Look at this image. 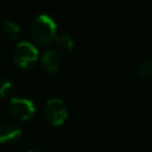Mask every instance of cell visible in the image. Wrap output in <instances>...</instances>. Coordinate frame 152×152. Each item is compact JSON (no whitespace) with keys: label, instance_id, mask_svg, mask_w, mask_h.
I'll use <instances>...</instances> for the list:
<instances>
[{"label":"cell","instance_id":"obj_1","mask_svg":"<svg viewBox=\"0 0 152 152\" xmlns=\"http://www.w3.org/2000/svg\"><path fill=\"white\" fill-rule=\"evenodd\" d=\"M30 33L32 39L39 45H50L56 42L57 25L55 20L48 14L38 15L30 26Z\"/></svg>","mask_w":152,"mask_h":152},{"label":"cell","instance_id":"obj_2","mask_svg":"<svg viewBox=\"0 0 152 152\" xmlns=\"http://www.w3.org/2000/svg\"><path fill=\"white\" fill-rule=\"evenodd\" d=\"M38 59V50L37 48L28 42H20L15 45L13 51V61L14 64L24 70L31 69Z\"/></svg>","mask_w":152,"mask_h":152},{"label":"cell","instance_id":"obj_3","mask_svg":"<svg viewBox=\"0 0 152 152\" xmlns=\"http://www.w3.org/2000/svg\"><path fill=\"white\" fill-rule=\"evenodd\" d=\"M8 112L12 118L17 120H30L36 112L34 103L24 97H12L8 103Z\"/></svg>","mask_w":152,"mask_h":152},{"label":"cell","instance_id":"obj_4","mask_svg":"<svg viewBox=\"0 0 152 152\" xmlns=\"http://www.w3.org/2000/svg\"><path fill=\"white\" fill-rule=\"evenodd\" d=\"M45 119L52 126H61L68 119V110L64 102L59 99H51L46 102L44 109Z\"/></svg>","mask_w":152,"mask_h":152},{"label":"cell","instance_id":"obj_5","mask_svg":"<svg viewBox=\"0 0 152 152\" xmlns=\"http://www.w3.org/2000/svg\"><path fill=\"white\" fill-rule=\"evenodd\" d=\"M21 135V128L11 121H6L0 125V142L12 144L17 141Z\"/></svg>","mask_w":152,"mask_h":152},{"label":"cell","instance_id":"obj_6","mask_svg":"<svg viewBox=\"0 0 152 152\" xmlns=\"http://www.w3.org/2000/svg\"><path fill=\"white\" fill-rule=\"evenodd\" d=\"M42 68L46 74H56L61 68V55L55 50L45 51L42 57Z\"/></svg>","mask_w":152,"mask_h":152},{"label":"cell","instance_id":"obj_7","mask_svg":"<svg viewBox=\"0 0 152 152\" xmlns=\"http://www.w3.org/2000/svg\"><path fill=\"white\" fill-rule=\"evenodd\" d=\"M2 33L7 39L15 40V39H18V37L20 34V27L18 26V24L15 21L6 20L2 25Z\"/></svg>","mask_w":152,"mask_h":152},{"label":"cell","instance_id":"obj_8","mask_svg":"<svg viewBox=\"0 0 152 152\" xmlns=\"http://www.w3.org/2000/svg\"><path fill=\"white\" fill-rule=\"evenodd\" d=\"M15 90V86L11 78H5L0 82V96L1 97H11Z\"/></svg>","mask_w":152,"mask_h":152},{"label":"cell","instance_id":"obj_9","mask_svg":"<svg viewBox=\"0 0 152 152\" xmlns=\"http://www.w3.org/2000/svg\"><path fill=\"white\" fill-rule=\"evenodd\" d=\"M56 44L59 50L64 52H70L74 49V42L69 36H61L56 38Z\"/></svg>","mask_w":152,"mask_h":152},{"label":"cell","instance_id":"obj_10","mask_svg":"<svg viewBox=\"0 0 152 152\" xmlns=\"http://www.w3.org/2000/svg\"><path fill=\"white\" fill-rule=\"evenodd\" d=\"M137 70H138V74L142 77H146V78L152 77V62L151 61H141L138 64Z\"/></svg>","mask_w":152,"mask_h":152},{"label":"cell","instance_id":"obj_11","mask_svg":"<svg viewBox=\"0 0 152 152\" xmlns=\"http://www.w3.org/2000/svg\"><path fill=\"white\" fill-rule=\"evenodd\" d=\"M28 152H36V151H28Z\"/></svg>","mask_w":152,"mask_h":152}]
</instances>
